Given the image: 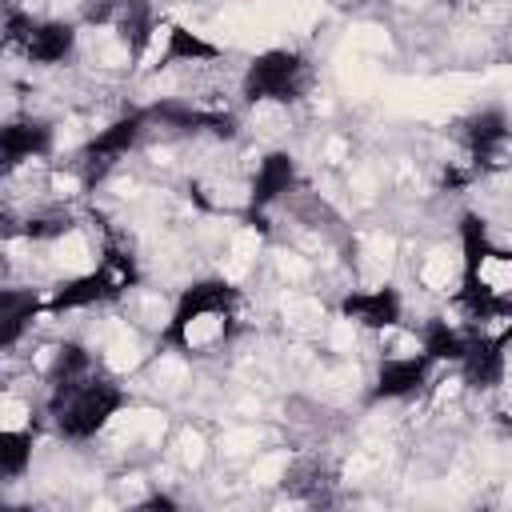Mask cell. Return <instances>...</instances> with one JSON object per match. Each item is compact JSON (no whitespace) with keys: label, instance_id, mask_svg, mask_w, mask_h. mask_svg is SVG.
I'll return each instance as SVG.
<instances>
[{"label":"cell","instance_id":"cell-21","mask_svg":"<svg viewBox=\"0 0 512 512\" xmlns=\"http://www.w3.org/2000/svg\"><path fill=\"white\" fill-rule=\"evenodd\" d=\"M116 12H120V0H84L80 20H84V24H112Z\"/></svg>","mask_w":512,"mask_h":512},{"label":"cell","instance_id":"cell-7","mask_svg":"<svg viewBox=\"0 0 512 512\" xmlns=\"http://www.w3.org/2000/svg\"><path fill=\"white\" fill-rule=\"evenodd\" d=\"M460 136H464V148H468L476 172H488V168H500V156H504L508 136H512V124H508L504 108H480L460 124Z\"/></svg>","mask_w":512,"mask_h":512},{"label":"cell","instance_id":"cell-10","mask_svg":"<svg viewBox=\"0 0 512 512\" xmlns=\"http://www.w3.org/2000/svg\"><path fill=\"white\" fill-rule=\"evenodd\" d=\"M148 120L164 124V128H176V132H212L220 140H232L236 136V116L228 112H204V108H192L184 100H160L148 108Z\"/></svg>","mask_w":512,"mask_h":512},{"label":"cell","instance_id":"cell-12","mask_svg":"<svg viewBox=\"0 0 512 512\" xmlns=\"http://www.w3.org/2000/svg\"><path fill=\"white\" fill-rule=\"evenodd\" d=\"M20 48L32 64H60L76 52V24H68V20H32Z\"/></svg>","mask_w":512,"mask_h":512},{"label":"cell","instance_id":"cell-5","mask_svg":"<svg viewBox=\"0 0 512 512\" xmlns=\"http://www.w3.org/2000/svg\"><path fill=\"white\" fill-rule=\"evenodd\" d=\"M152 120H148V108H132V112H124L120 120H112L100 136H92L84 148H80V156H76V164H80V184L84 188H96L116 164H120V156H128V148L140 140V132L148 128Z\"/></svg>","mask_w":512,"mask_h":512},{"label":"cell","instance_id":"cell-16","mask_svg":"<svg viewBox=\"0 0 512 512\" xmlns=\"http://www.w3.org/2000/svg\"><path fill=\"white\" fill-rule=\"evenodd\" d=\"M92 372H96V364H92L88 348H80V344H60V348L52 352V364H48V392H64V388H72L76 380H84V376H92Z\"/></svg>","mask_w":512,"mask_h":512},{"label":"cell","instance_id":"cell-22","mask_svg":"<svg viewBox=\"0 0 512 512\" xmlns=\"http://www.w3.org/2000/svg\"><path fill=\"white\" fill-rule=\"evenodd\" d=\"M152 508H176V500L172 496H152V500L140 504V512H152Z\"/></svg>","mask_w":512,"mask_h":512},{"label":"cell","instance_id":"cell-9","mask_svg":"<svg viewBox=\"0 0 512 512\" xmlns=\"http://www.w3.org/2000/svg\"><path fill=\"white\" fill-rule=\"evenodd\" d=\"M336 312L360 328H372V332H384V328H396L400 316H404V300L392 284H380V288H364V292H348Z\"/></svg>","mask_w":512,"mask_h":512},{"label":"cell","instance_id":"cell-18","mask_svg":"<svg viewBox=\"0 0 512 512\" xmlns=\"http://www.w3.org/2000/svg\"><path fill=\"white\" fill-rule=\"evenodd\" d=\"M216 44H208L204 36H196V32H188V28H180V24H168V44H164V52H160V68H168V64H180V60H188V64H196V60H216Z\"/></svg>","mask_w":512,"mask_h":512},{"label":"cell","instance_id":"cell-3","mask_svg":"<svg viewBox=\"0 0 512 512\" xmlns=\"http://www.w3.org/2000/svg\"><path fill=\"white\" fill-rule=\"evenodd\" d=\"M308 84H312V68L300 52L268 48V52L248 60L244 80H240V96L248 104H296V100H304Z\"/></svg>","mask_w":512,"mask_h":512},{"label":"cell","instance_id":"cell-19","mask_svg":"<svg viewBox=\"0 0 512 512\" xmlns=\"http://www.w3.org/2000/svg\"><path fill=\"white\" fill-rule=\"evenodd\" d=\"M28 464H32V432H16V428L0 432V472L16 480L28 472Z\"/></svg>","mask_w":512,"mask_h":512},{"label":"cell","instance_id":"cell-17","mask_svg":"<svg viewBox=\"0 0 512 512\" xmlns=\"http://www.w3.org/2000/svg\"><path fill=\"white\" fill-rule=\"evenodd\" d=\"M464 348H468V332L452 328L448 320L432 316L424 328H420V352H428L432 360H452L460 364L464 360Z\"/></svg>","mask_w":512,"mask_h":512},{"label":"cell","instance_id":"cell-11","mask_svg":"<svg viewBox=\"0 0 512 512\" xmlns=\"http://www.w3.org/2000/svg\"><path fill=\"white\" fill-rule=\"evenodd\" d=\"M296 184V160L288 152H268L252 176V192H248V220L260 224V212L268 204H276L288 188Z\"/></svg>","mask_w":512,"mask_h":512},{"label":"cell","instance_id":"cell-23","mask_svg":"<svg viewBox=\"0 0 512 512\" xmlns=\"http://www.w3.org/2000/svg\"><path fill=\"white\" fill-rule=\"evenodd\" d=\"M508 428H512V420H508Z\"/></svg>","mask_w":512,"mask_h":512},{"label":"cell","instance_id":"cell-4","mask_svg":"<svg viewBox=\"0 0 512 512\" xmlns=\"http://www.w3.org/2000/svg\"><path fill=\"white\" fill-rule=\"evenodd\" d=\"M136 280H140L136 260H132L128 252H120V248H104V260H100L92 272H84V276H76V280H64V284L52 292V300H48L44 308H48L52 316H60V312L108 304V300L124 296Z\"/></svg>","mask_w":512,"mask_h":512},{"label":"cell","instance_id":"cell-20","mask_svg":"<svg viewBox=\"0 0 512 512\" xmlns=\"http://www.w3.org/2000/svg\"><path fill=\"white\" fill-rule=\"evenodd\" d=\"M72 228V216L68 212H52V216H32L24 236L28 240H52V236H64Z\"/></svg>","mask_w":512,"mask_h":512},{"label":"cell","instance_id":"cell-2","mask_svg":"<svg viewBox=\"0 0 512 512\" xmlns=\"http://www.w3.org/2000/svg\"><path fill=\"white\" fill-rule=\"evenodd\" d=\"M128 404L124 388L100 372L76 380L64 392H48V416L64 440H92L108 428V420Z\"/></svg>","mask_w":512,"mask_h":512},{"label":"cell","instance_id":"cell-1","mask_svg":"<svg viewBox=\"0 0 512 512\" xmlns=\"http://www.w3.org/2000/svg\"><path fill=\"white\" fill-rule=\"evenodd\" d=\"M240 292L228 280H196L180 292L168 324L160 328V348L176 352H208L236 332Z\"/></svg>","mask_w":512,"mask_h":512},{"label":"cell","instance_id":"cell-13","mask_svg":"<svg viewBox=\"0 0 512 512\" xmlns=\"http://www.w3.org/2000/svg\"><path fill=\"white\" fill-rule=\"evenodd\" d=\"M52 152V124L48 120H12L0 132V160L4 168H16L32 156H48Z\"/></svg>","mask_w":512,"mask_h":512},{"label":"cell","instance_id":"cell-15","mask_svg":"<svg viewBox=\"0 0 512 512\" xmlns=\"http://www.w3.org/2000/svg\"><path fill=\"white\" fill-rule=\"evenodd\" d=\"M40 308L44 304H40L36 292H28V288H4L0 292V348H12Z\"/></svg>","mask_w":512,"mask_h":512},{"label":"cell","instance_id":"cell-14","mask_svg":"<svg viewBox=\"0 0 512 512\" xmlns=\"http://www.w3.org/2000/svg\"><path fill=\"white\" fill-rule=\"evenodd\" d=\"M112 24H116V32H120L128 56L140 60V56L148 52V44H152V32H156V12H152V4H148V0H120V12H116Z\"/></svg>","mask_w":512,"mask_h":512},{"label":"cell","instance_id":"cell-6","mask_svg":"<svg viewBox=\"0 0 512 512\" xmlns=\"http://www.w3.org/2000/svg\"><path fill=\"white\" fill-rule=\"evenodd\" d=\"M508 344H512V328H500V332H468V348H464V360H460L464 384L468 388H496L504 380Z\"/></svg>","mask_w":512,"mask_h":512},{"label":"cell","instance_id":"cell-8","mask_svg":"<svg viewBox=\"0 0 512 512\" xmlns=\"http://www.w3.org/2000/svg\"><path fill=\"white\" fill-rule=\"evenodd\" d=\"M432 356L428 352H416V356H388L380 368H376V380L368 388V400L380 404V400H404V396H416L424 384H428V372H432Z\"/></svg>","mask_w":512,"mask_h":512}]
</instances>
